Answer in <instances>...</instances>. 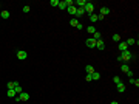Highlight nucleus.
Wrapping results in <instances>:
<instances>
[{"label":"nucleus","instance_id":"f257e3e1","mask_svg":"<svg viewBox=\"0 0 139 104\" xmlns=\"http://www.w3.org/2000/svg\"><path fill=\"white\" fill-rule=\"evenodd\" d=\"M131 58H133V54L128 51V50H127V51H122V54H121V61H122V62H125V64L131 59Z\"/></svg>","mask_w":139,"mask_h":104},{"label":"nucleus","instance_id":"f03ea898","mask_svg":"<svg viewBox=\"0 0 139 104\" xmlns=\"http://www.w3.org/2000/svg\"><path fill=\"white\" fill-rule=\"evenodd\" d=\"M84 9H85V14H93V11H94V5L91 3V2H87L85 3V6H84Z\"/></svg>","mask_w":139,"mask_h":104},{"label":"nucleus","instance_id":"7ed1b4c3","mask_svg":"<svg viewBox=\"0 0 139 104\" xmlns=\"http://www.w3.org/2000/svg\"><path fill=\"white\" fill-rule=\"evenodd\" d=\"M87 47H88V48H96V41L93 39V37L87 39Z\"/></svg>","mask_w":139,"mask_h":104},{"label":"nucleus","instance_id":"20e7f679","mask_svg":"<svg viewBox=\"0 0 139 104\" xmlns=\"http://www.w3.org/2000/svg\"><path fill=\"white\" fill-rule=\"evenodd\" d=\"M17 58H19L20 61H23V59H26V58H28V54H26L25 50H20V51H17Z\"/></svg>","mask_w":139,"mask_h":104},{"label":"nucleus","instance_id":"39448f33","mask_svg":"<svg viewBox=\"0 0 139 104\" xmlns=\"http://www.w3.org/2000/svg\"><path fill=\"white\" fill-rule=\"evenodd\" d=\"M96 48H99V50H105V44H104V41H102V39L96 41Z\"/></svg>","mask_w":139,"mask_h":104},{"label":"nucleus","instance_id":"423d86ee","mask_svg":"<svg viewBox=\"0 0 139 104\" xmlns=\"http://www.w3.org/2000/svg\"><path fill=\"white\" fill-rule=\"evenodd\" d=\"M99 14L105 17V16H108V14H110V9H108L107 6H102V8H100V12H99Z\"/></svg>","mask_w":139,"mask_h":104},{"label":"nucleus","instance_id":"0eeeda50","mask_svg":"<svg viewBox=\"0 0 139 104\" xmlns=\"http://www.w3.org/2000/svg\"><path fill=\"white\" fill-rule=\"evenodd\" d=\"M19 96H20V101H28V100H29V95H28L26 92L19 93Z\"/></svg>","mask_w":139,"mask_h":104},{"label":"nucleus","instance_id":"6e6552de","mask_svg":"<svg viewBox=\"0 0 139 104\" xmlns=\"http://www.w3.org/2000/svg\"><path fill=\"white\" fill-rule=\"evenodd\" d=\"M85 3H87V2H85V0H76V2H74V6H79V8H84L85 6Z\"/></svg>","mask_w":139,"mask_h":104},{"label":"nucleus","instance_id":"1a4fd4ad","mask_svg":"<svg viewBox=\"0 0 139 104\" xmlns=\"http://www.w3.org/2000/svg\"><path fill=\"white\" fill-rule=\"evenodd\" d=\"M66 11H68V12H70L71 16H76V11H77V8H76V6L73 5V6H68V8H66Z\"/></svg>","mask_w":139,"mask_h":104},{"label":"nucleus","instance_id":"9d476101","mask_svg":"<svg viewBox=\"0 0 139 104\" xmlns=\"http://www.w3.org/2000/svg\"><path fill=\"white\" fill-rule=\"evenodd\" d=\"M88 17H90V20H91L93 23H94V22H97V20H99V16H97V14H94V12H93V14H90Z\"/></svg>","mask_w":139,"mask_h":104},{"label":"nucleus","instance_id":"9b49d317","mask_svg":"<svg viewBox=\"0 0 139 104\" xmlns=\"http://www.w3.org/2000/svg\"><path fill=\"white\" fill-rule=\"evenodd\" d=\"M119 50H121V51H127L128 50L127 44H125V42H119Z\"/></svg>","mask_w":139,"mask_h":104},{"label":"nucleus","instance_id":"f8f14e48","mask_svg":"<svg viewBox=\"0 0 139 104\" xmlns=\"http://www.w3.org/2000/svg\"><path fill=\"white\" fill-rule=\"evenodd\" d=\"M6 95H8V96H9V98H14L15 95H17V93H15V90H14V89H8Z\"/></svg>","mask_w":139,"mask_h":104},{"label":"nucleus","instance_id":"ddd939ff","mask_svg":"<svg viewBox=\"0 0 139 104\" xmlns=\"http://www.w3.org/2000/svg\"><path fill=\"white\" fill-rule=\"evenodd\" d=\"M116 89H117V92H125V86L122 84V82H119V84H116Z\"/></svg>","mask_w":139,"mask_h":104},{"label":"nucleus","instance_id":"4468645a","mask_svg":"<svg viewBox=\"0 0 139 104\" xmlns=\"http://www.w3.org/2000/svg\"><path fill=\"white\" fill-rule=\"evenodd\" d=\"M57 6L60 8L62 11H63V9H66V8H68V6H66V3H65V0H60V2H59V5H57Z\"/></svg>","mask_w":139,"mask_h":104},{"label":"nucleus","instance_id":"2eb2a0df","mask_svg":"<svg viewBox=\"0 0 139 104\" xmlns=\"http://www.w3.org/2000/svg\"><path fill=\"white\" fill-rule=\"evenodd\" d=\"M0 17H2V19H9V11H6V9L2 11V12H0Z\"/></svg>","mask_w":139,"mask_h":104},{"label":"nucleus","instance_id":"dca6fc26","mask_svg":"<svg viewBox=\"0 0 139 104\" xmlns=\"http://www.w3.org/2000/svg\"><path fill=\"white\" fill-rule=\"evenodd\" d=\"M125 44H127V47H128V45H139V42H138V41H135V39H128Z\"/></svg>","mask_w":139,"mask_h":104},{"label":"nucleus","instance_id":"f3484780","mask_svg":"<svg viewBox=\"0 0 139 104\" xmlns=\"http://www.w3.org/2000/svg\"><path fill=\"white\" fill-rule=\"evenodd\" d=\"M121 70L124 71V73H127V71L130 70V67H128V64H125V62H124V64H122V65H121Z\"/></svg>","mask_w":139,"mask_h":104},{"label":"nucleus","instance_id":"a211bd4d","mask_svg":"<svg viewBox=\"0 0 139 104\" xmlns=\"http://www.w3.org/2000/svg\"><path fill=\"white\" fill-rule=\"evenodd\" d=\"M76 16H85V9H84V8H77Z\"/></svg>","mask_w":139,"mask_h":104},{"label":"nucleus","instance_id":"6ab92c4d","mask_svg":"<svg viewBox=\"0 0 139 104\" xmlns=\"http://www.w3.org/2000/svg\"><path fill=\"white\" fill-rule=\"evenodd\" d=\"M85 68H87V75H93V73H94V68H93L91 65H87Z\"/></svg>","mask_w":139,"mask_h":104},{"label":"nucleus","instance_id":"aec40b11","mask_svg":"<svg viewBox=\"0 0 139 104\" xmlns=\"http://www.w3.org/2000/svg\"><path fill=\"white\" fill-rule=\"evenodd\" d=\"M91 78H93V81H97V79H100V75H99L97 71H94V73L91 75Z\"/></svg>","mask_w":139,"mask_h":104},{"label":"nucleus","instance_id":"412c9836","mask_svg":"<svg viewBox=\"0 0 139 104\" xmlns=\"http://www.w3.org/2000/svg\"><path fill=\"white\" fill-rule=\"evenodd\" d=\"M14 90H15V93H17V95H19V93H22V92H23V90H22V87H20V84H19V82H17V86L14 87Z\"/></svg>","mask_w":139,"mask_h":104},{"label":"nucleus","instance_id":"4be33fe9","mask_svg":"<svg viewBox=\"0 0 139 104\" xmlns=\"http://www.w3.org/2000/svg\"><path fill=\"white\" fill-rule=\"evenodd\" d=\"M15 86H17V82H15V81H9V82H8V89H14Z\"/></svg>","mask_w":139,"mask_h":104},{"label":"nucleus","instance_id":"5701e85b","mask_svg":"<svg viewBox=\"0 0 139 104\" xmlns=\"http://www.w3.org/2000/svg\"><path fill=\"white\" fill-rule=\"evenodd\" d=\"M77 23H79V22H77V19H71V20H70V25L74 26V28L77 26Z\"/></svg>","mask_w":139,"mask_h":104},{"label":"nucleus","instance_id":"b1692460","mask_svg":"<svg viewBox=\"0 0 139 104\" xmlns=\"http://www.w3.org/2000/svg\"><path fill=\"white\" fill-rule=\"evenodd\" d=\"M87 31H88V33H96V31H97V30H96V28H94V26H93V25H90V26H88V28H87Z\"/></svg>","mask_w":139,"mask_h":104},{"label":"nucleus","instance_id":"393cba45","mask_svg":"<svg viewBox=\"0 0 139 104\" xmlns=\"http://www.w3.org/2000/svg\"><path fill=\"white\" fill-rule=\"evenodd\" d=\"M93 39H94V41H99V39H100V33H99V31L93 33Z\"/></svg>","mask_w":139,"mask_h":104},{"label":"nucleus","instance_id":"a878e982","mask_svg":"<svg viewBox=\"0 0 139 104\" xmlns=\"http://www.w3.org/2000/svg\"><path fill=\"white\" fill-rule=\"evenodd\" d=\"M130 84H135L136 87L139 86V79H135V78H130Z\"/></svg>","mask_w":139,"mask_h":104},{"label":"nucleus","instance_id":"bb28decb","mask_svg":"<svg viewBox=\"0 0 139 104\" xmlns=\"http://www.w3.org/2000/svg\"><path fill=\"white\" fill-rule=\"evenodd\" d=\"M113 41L114 42H119V41H121V36H119V34H113Z\"/></svg>","mask_w":139,"mask_h":104},{"label":"nucleus","instance_id":"cd10ccee","mask_svg":"<svg viewBox=\"0 0 139 104\" xmlns=\"http://www.w3.org/2000/svg\"><path fill=\"white\" fill-rule=\"evenodd\" d=\"M50 5H51V6H57V5H59V0H51Z\"/></svg>","mask_w":139,"mask_h":104},{"label":"nucleus","instance_id":"c85d7f7f","mask_svg":"<svg viewBox=\"0 0 139 104\" xmlns=\"http://www.w3.org/2000/svg\"><path fill=\"white\" fill-rule=\"evenodd\" d=\"M65 3H66V6H73L74 2H73V0H65Z\"/></svg>","mask_w":139,"mask_h":104},{"label":"nucleus","instance_id":"c756f323","mask_svg":"<svg viewBox=\"0 0 139 104\" xmlns=\"http://www.w3.org/2000/svg\"><path fill=\"white\" fill-rule=\"evenodd\" d=\"M113 81H114V84H119V82H121V78H119V76H114Z\"/></svg>","mask_w":139,"mask_h":104},{"label":"nucleus","instance_id":"7c9ffc66","mask_svg":"<svg viewBox=\"0 0 139 104\" xmlns=\"http://www.w3.org/2000/svg\"><path fill=\"white\" fill-rule=\"evenodd\" d=\"M127 76H128V78H133V70H131V68L127 71Z\"/></svg>","mask_w":139,"mask_h":104},{"label":"nucleus","instance_id":"2f4dec72","mask_svg":"<svg viewBox=\"0 0 139 104\" xmlns=\"http://www.w3.org/2000/svg\"><path fill=\"white\" fill-rule=\"evenodd\" d=\"M29 9H31V8H29L28 5H26V6H23V12H29Z\"/></svg>","mask_w":139,"mask_h":104},{"label":"nucleus","instance_id":"473e14b6","mask_svg":"<svg viewBox=\"0 0 139 104\" xmlns=\"http://www.w3.org/2000/svg\"><path fill=\"white\" fill-rule=\"evenodd\" d=\"M76 28H77V30H82V28H84V25H82V23L79 22V23H77V26H76Z\"/></svg>","mask_w":139,"mask_h":104},{"label":"nucleus","instance_id":"72a5a7b5","mask_svg":"<svg viewBox=\"0 0 139 104\" xmlns=\"http://www.w3.org/2000/svg\"><path fill=\"white\" fill-rule=\"evenodd\" d=\"M85 79H87V81H93V78H91V75H87V78H85Z\"/></svg>","mask_w":139,"mask_h":104},{"label":"nucleus","instance_id":"f704fd0d","mask_svg":"<svg viewBox=\"0 0 139 104\" xmlns=\"http://www.w3.org/2000/svg\"><path fill=\"white\" fill-rule=\"evenodd\" d=\"M111 104H119V103H117V101H111Z\"/></svg>","mask_w":139,"mask_h":104}]
</instances>
